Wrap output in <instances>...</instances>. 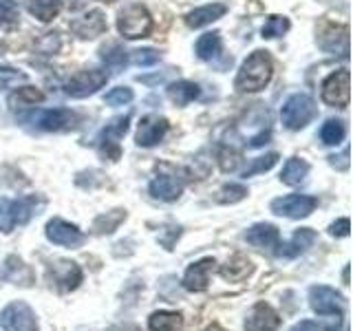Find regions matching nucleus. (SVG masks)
Here are the masks:
<instances>
[{
  "instance_id": "f257e3e1",
  "label": "nucleus",
  "mask_w": 353,
  "mask_h": 331,
  "mask_svg": "<svg viewBox=\"0 0 353 331\" xmlns=\"http://www.w3.org/2000/svg\"><path fill=\"white\" fill-rule=\"evenodd\" d=\"M272 75H274L272 55L268 51H254L250 58L243 62L234 86L241 93H256L270 84Z\"/></svg>"
},
{
  "instance_id": "f03ea898",
  "label": "nucleus",
  "mask_w": 353,
  "mask_h": 331,
  "mask_svg": "<svg viewBox=\"0 0 353 331\" xmlns=\"http://www.w3.org/2000/svg\"><path fill=\"white\" fill-rule=\"evenodd\" d=\"M44 197L29 194L20 199H0V232L9 234L16 225H25L44 208Z\"/></svg>"
},
{
  "instance_id": "7ed1b4c3",
  "label": "nucleus",
  "mask_w": 353,
  "mask_h": 331,
  "mask_svg": "<svg viewBox=\"0 0 353 331\" xmlns=\"http://www.w3.org/2000/svg\"><path fill=\"white\" fill-rule=\"evenodd\" d=\"M117 29L124 38L137 40V38H148L152 31V16L143 5H126L119 11L117 18Z\"/></svg>"
},
{
  "instance_id": "20e7f679",
  "label": "nucleus",
  "mask_w": 353,
  "mask_h": 331,
  "mask_svg": "<svg viewBox=\"0 0 353 331\" xmlns=\"http://www.w3.org/2000/svg\"><path fill=\"white\" fill-rule=\"evenodd\" d=\"M316 113H318V106H316L314 99L309 95L296 93L283 104L281 119L290 130H301L316 117Z\"/></svg>"
},
{
  "instance_id": "39448f33",
  "label": "nucleus",
  "mask_w": 353,
  "mask_h": 331,
  "mask_svg": "<svg viewBox=\"0 0 353 331\" xmlns=\"http://www.w3.org/2000/svg\"><path fill=\"white\" fill-rule=\"evenodd\" d=\"M106 82H108V73L106 71H102V69H84V71L73 73L69 80L64 82V93L69 97L82 99V97L97 93Z\"/></svg>"
},
{
  "instance_id": "423d86ee",
  "label": "nucleus",
  "mask_w": 353,
  "mask_h": 331,
  "mask_svg": "<svg viewBox=\"0 0 353 331\" xmlns=\"http://www.w3.org/2000/svg\"><path fill=\"white\" fill-rule=\"evenodd\" d=\"M128 121H130V115L115 117V119H110L108 124L102 128V132H99V137H97V148H99V154H102L104 159H108V161H117V159L121 157L119 139L126 135Z\"/></svg>"
},
{
  "instance_id": "0eeeda50",
  "label": "nucleus",
  "mask_w": 353,
  "mask_h": 331,
  "mask_svg": "<svg viewBox=\"0 0 353 331\" xmlns=\"http://www.w3.org/2000/svg\"><path fill=\"white\" fill-rule=\"evenodd\" d=\"M318 47L329 55L349 58V27L338 22H323L318 29Z\"/></svg>"
},
{
  "instance_id": "6e6552de",
  "label": "nucleus",
  "mask_w": 353,
  "mask_h": 331,
  "mask_svg": "<svg viewBox=\"0 0 353 331\" xmlns=\"http://www.w3.org/2000/svg\"><path fill=\"white\" fill-rule=\"evenodd\" d=\"M0 325L5 331H38V320L33 309L22 303H9L3 312H0Z\"/></svg>"
},
{
  "instance_id": "1a4fd4ad",
  "label": "nucleus",
  "mask_w": 353,
  "mask_h": 331,
  "mask_svg": "<svg viewBox=\"0 0 353 331\" xmlns=\"http://www.w3.org/2000/svg\"><path fill=\"white\" fill-rule=\"evenodd\" d=\"M323 102L329 106H338L345 108L349 106V97H351V75L347 69H340L336 73H331L327 80L323 82Z\"/></svg>"
},
{
  "instance_id": "9d476101",
  "label": "nucleus",
  "mask_w": 353,
  "mask_h": 331,
  "mask_svg": "<svg viewBox=\"0 0 353 331\" xmlns=\"http://www.w3.org/2000/svg\"><path fill=\"white\" fill-rule=\"evenodd\" d=\"M309 305L320 316H340L345 314V298L340 292L327 285H314L309 290Z\"/></svg>"
},
{
  "instance_id": "9b49d317",
  "label": "nucleus",
  "mask_w": 353,
  "mask_h": 331,
  "mask_svg": "<svg viewBox=\"0 0 353 331\" xmlns=\"http://www.w3.org/2000/svg\"><path fill=\"white\" fill-rule=\"evenodd\" d=\"M318 199L309 194H287L272 201V212L287 219H305L316 210Z\"/></svg>"
},
{
  "instance_id": "f8f14e48",
  "label": "nucleus",
  "mask_w": 353,
  "mask_h": 331,
  "mask_svg": "<svg viewBox=\"0 0 353 331\" xmlns=\"http://www.w3.org/2000/svg\"><path fill=\"white\" fill-rule=\"evenodd\" d=\"M33 124L47 132H62V130L75 128L80 124V117L69 108H47V110H40L38 115H33Z\"/></svg>"
},
{
  "instance_id": "ddd939ff",
  "label": "nucleus",
  "mask_w": 353,
  "mask_h": 331,
  "mask_svg": "<svg viewBox=\"0 0 353 331\" xmlns=\"http://www.w3.org/2000/svg\"><path fill=\"white\" fill-rule=\"evenodd\" d=\"M47 279H49L51 285L58 287L60 292H71L82 283V270H80V265H77V263L60 259V261H53L49 265Z\"/></svg>"
},
{
  "instance_id": "4468645a",
  "label": "nucleus",
  "mask_w": 353,
  "mask_h": 331,
  "mask_svg": "<svg viewBox=\"0 0 353 331\" xmlns=\"http://www.w3.org/2000/svg\"><path fill=\"white\" fill-rule=\"evenodd\" d=\"M47 239L55 245H64V248H80L84 243L82 230H77V225L69 223V221L62 219H51L47 223Z\"/></svg>"
},
{
  "instance_id": "2eb2a0df",
  "label": "nucleus",
  "mask_w": 353,
  "mask_h": 331,
  "mask_svg": "<svg viewBox=\"0 0 353 331\" xmlns=\"http://www.w3.org/2000/svg\"><path fill=\"white\" fill-rule=\"evenodd\" d=\"M168 132V119L159 117V115H146L141 117L139 128H137V146L150 148L157 146V143L163 139V135Z\"/></svg>"
},
{
  "instance_id": "dca6fc26",
  "label": "nucleus",
  "mask_w": 353,
  "mask_h": 331,
  "mask_svg": "<svg viewBox=\"0 0 353 331\" xmlns=\"http://www.w3.org/2000/svg\"><path fill=\"white\" fill-rule=\"evenodd\" d=\"M71 31L82 40H93L106 31V16L99 9L88 11V14H84L82 18L71 22Z\"/></svg>"
},
{
  "instance_id": "f3484780",
  "label": "nucleus",
  "mask_w": 353,
  "mask_h": 331,
  "mask_svg": "<svg viewBox=\"0 0 353 331\" xmlns=\"http://www.w3.org/2000/svg\"><path fill=\"white\" fill-rule=\"evenodd\" d=\"M316 239H318V234L312 228L296 230V234L292 237L290 243H279V245H276V257H279V259H296V257H301L303 252H307L309 248L314 245Z\"/></svg>"
},
{
  "instance_id": "a211bd4d",
  "label": "nucleus",
  "mask_w": 353,
  "mask_h": 331,
  "mask_svg": "<svg viewBox=\"0 0 353 331\" xmlns=\"http://www.w3.org/2000/svg\"><path fill=\"white\" fill-rule=\"evenodd\" d=\"M281 327V316L268 303H256L245 318V331H276Z\"/></svg>"
},
{
  "instance_id": "6ab92c4d",
  "label": "nucleus",
  "mask_w": 353,
  "mask_h": 331,
  "mask_svg": "<svg viewBox=\"0 0 353 331\" xmlns=\"http://www.w3.org/2000/svg\"><path fill=\"white\" fill-rule=\"evenodd\" d=\"M214 259H201L192 263L190 268L185 270L183 276V287L188 292H205L208 283H210V274L214 270Z\"/></svg>"
},
{
  "instance_id": "aec40b11",
  "label": "nucleus",
  "mask_w": 353,
  "mask_h": 331,
  "mask_svg": "<svg viewBox=\"0 0 353 331\" xmlns=\"http://www.w3.org/2000/svg\"><path fill=\"white\" fill-rule=\"evenodd\" d=\"M148 190L159 201H176L183 192V181L176 179L174 174H157L150 181Z\"/></svg>"
},
{
  "instance_id": "412c9836",
  "label": "nucleus",
  "mask_w": 353,
  "mask_h": 331,
  "mask_svg": "<svg viewBox=\"0 0 353 331\" xmlns=\"http://www.w3.org/2000/svg\"><path fill=\"white\" fill-rule=\"evenodd\" d=\"M245 241L254 248L274 250L281 243V232L272 223H256L245 232Z\"/></svg>"
},
{
  "instance_id": "4be33fe9",
  "label": "nucleus",
  "mask_w": 353,
  "mask_h": 331,
  "mask_svg": "<svg viewBox=\"0 0 353 331\" xmlns=\"http://www.w3.org/2000/svg\"><path fill=\"white\" fill-rule=\"evenodd\" d=\"M0 279L7 281V283H14V285L29 287L33 283V272H31V268L22 259L7 257L5 265H3V272H0Z\"/></svg>"
},
{
  "instance_id": "5701e85b",
  "label": "nucleus",
  "mask_w": 353,
  "mask_h": 331,
  "mask_svg": "<svg viewBox=\"0 0 353 331\" xmlns=\"http://www.w3.org/2000/svg\"><path fill=\"white\" fill-rule=\"evenodd\" d=\"M228 11V5L223 3H212V5H205V7H199L194 11L185 16V25L190 29H201V27H208L212 25L214 20L223 18Z\"/></svg>"
},
{
  "instance_id": "b1692460",
  "label": "nucleus",
  "mask_w": 353,
  "mask_h": 331,
  "mask_svg": "<svg viewBox=\"0 0 353 331\" xmlns=\"http://www.w3.org/2000/svg\"><path fill=\"white\" fill-rule=\"evenodd\" d=\"M254 265L250 259H245L243 254H236V257H232L223 268H221V274H223V279L230 281V283H239L243 279H248L252 274Z\"/></svg>"
},
{
  "instance_id": "393cba45",
  "label": "nucleus",
  "mask_w": 353,
  "mask_h": 331,
  "mask_svg": "<svg viewBox=\"0 0 353 331\" xmlns=\"http://www.w3.org/2000/svg\"><path fill=\"white\" fill-rule=\"evenodd\" d=\"M307 174H309V163L305 159L292 157V159H287V163L283 166L281 181L287 185H301V183H305Z\"/></svg>"
},
{
  "instance_id": "a878e982",
  "label": "nucleus",
  "mask_w": 353,
  "mask_h": 331,
  "mask_svg": "<svg viewBox=\"0 0 353 331\" xmlns=\"http://www.w3.org/2000/svg\"><path fill=\"white\" fill-rule=\"evenodd\" d=\"M9 106L11 108H25V106H36L44 102V93L36 86H20L9 95Z\"/></svg>"
},
{
  "instance_id": "bb28decb",
  "label": "nucleus",
  "mask_w": 353,
  "mask_h": 331,
  "mask_svg": "<svg viewBox=\"0 0 353 331\" xmlns=\"http://www.w3.org/2000/svg\"><path fill=\"white\" fill-rule=\"evenodd\" d=\"M199 86L194 82H188V80H181V82H174L168 86V97H170V102L176 104V106H185V104H190L194 102V99L199 97Z\"/></svg>"
},
{
  "instance_id": "cd10ccee",
  "label": "nucleus",
  "mask_w": 353,
  "mask_h": 331,
  "mask_svg": "<svg viewBox=\"0 0 353 331\" xmlns=\"http://www.w3.org/2000/svg\"><path fill=\"white\" fill-rule=\"evenodd\" d=\"M27 9L40 22H51L62 11V0H27Z\"/></svg>"
},
{
  "instance_id": "c85d7f7f",
  "label": "nucleus",
  "mask_w": 353,
  "mask_h": 331,
  "mask_svg": "<svg viewBox=\"0 0 353 331\" xmlns=\"http://www.w3.org/2000/svg\"><path fill=\"white\" fill-rule=\"evenodd\" d=\"M196 58L199 60H214L216 55L221 53V33L219 31H212V33H203L201 38L196 40Z\"/></svg>"
},
{
  "instance_id": "c756f323",
  "label": "nucleus",
  "mask_w": 353,
  "mask_h": 331,
  "mask_svg": "<svg viewBox=\"0 0 353 331\" xmlns=\"http://www.w3.org/2000/svg\"><path fill=\"white\" fill-rule=\"evenodd\" d=\"M152 331H181L183 318L176 312H154L148 320Z\"/></svg>"
},
{
  "instance_id": "7c9ffc66",
  "label": "nucleus",
  "mask_w": 353,
  "mask_h": 331,
  "mask_svg": "<svg viewBox=\"0 0 353 331\" xmlns=\"http://www.w3.org/2000/svg\"><path fill=\"white\" fill-rule=\"evenodd\" d=\"M121 221H126V210H113V212L99 214L93 221V232L95 234H110L119 228Z\"/></svg>"
},
{
  "instance_id": "2f4dec72",
  "label": "nucleus",
  "mask_w": 353,
  "mask_h": 331,
  "mask_svg": "<svg viewBox=\"0 0 353 331\" xmlns=\"http://www.w3.org/2000/svg\"><path fill=\"white\" fill-rule=\"evenodd\" d=\"M345 137H347V126H345V121H340V119H329L323 124V128H320V139H323V143H327V146H338Z\"/></svg>"
},
{
  "instance_id": "473e14b6",
  "label": "nucleus",
  "mask_w": 353,
  "mask_h": 331,
  "mask_svg": "<svg viewBox=\"0 0 353 331\" xmlns=\"http://www.w3.org/2000/svg\"><path fill=\"white\" fill-rule=\"evenodd\" d=\"M102 60H104V64L108 66V69L119 71V69H124V66H126L128 55H126L124 49L117 47V44H110V47L102 49Z\"/></svg>"
},
{
  "instance_id": "72a5a7b5",
  "label": "nucleus",
  "mask_w": 353,
  "mask_h": 331,
  "mask_svg": "<svg viewBox=\"0 0 353 331\" xmlns=\"http://www.w3.org/2000/svg\"><path fill=\"white\" fill-rule=\"evenodd\" d=\"M20 20V9L16 0H0V27H16Z\"/></svg>"
},
{
  "instance_id": "f704fd0d",
  "label": "nucleus",
  "mask_w": 353,
  "mask_h": 331,
  "mask_svg": "<svg viewBox=\"0 0 353 331\" xmlns=\"http://www.w3.org/2000/svg\"><path fill=\"white\" fill-rule=\"evenodd\" d=\"M248 197V188L241 183H228L219 190L216 201L219 203H239Z\"/></svg>"
},
{
  "instance_id": "c9c22d12",
  "label": "nucleus",
  "mask_w": 353,
  "mask_h": 331,
  "mask_svg": "<svg viewBox=\"0 0 353 331\" xmlns=\"http://www.w3.org/2000/svg\"><path fill=\"white\" fill-rule=\"evenodd\" d=\"M276 161H279V152H270V154H265V157H259V159H254L245 170H243V177H254V174H261V172H268L272 170Z\"/></svg>"
},
{
  "instance_id": "e433bc0d",
  "label": "nucleus",
  "mask_w": 353,
  "mask_h": 331,
  "mask_svg": "<svg viewBox=\"0 0 353 331\" xmlns=\"http://www.w3.org/2000/svg\"><path fill=\"white\" fill-rule=\"evenodd\" d=\"M290 31V20L285 16H270L263 25V38H279Z\"/></svg>"
},
{
  "instance_id": "4c0bfd02",
  "label": "nucleus",
  "mask_w": 353,
  "mask_h": 331,
  "mask_svg": "<svg viewBox=\"0 0 353 331\" xmlns=\"http://www.w3.org/2000/svg\"><path fill=\"white\" fill-rule=\"evenodd\" d=\"M132 91L128 86H117V88H110V91L104 95V102L108 106H124V104H130L132 102Z\"/></svg>"
},
{
  "instance_id": "58836bf2",
  "label": "nucleus",
  "mask_w": 353,
  "mask_h": 331,
  "mask_svg": "<svg viewBox=\"0 0 353 331\" xmlns=\"http://www.w3.org/2000/svg\"><path fill=\"white\" fill-rule=\"evenodd\" d=\"M219 161H221V170H223V172H234L239 168L241 152L234 150V148H223L219 154Z\"/></svg>"
},
{
  "instance_id": "ea45409f",
  "label": "nucleus",
  "mask_w": 353,
  "mask_h": 331,
  "mask_svg": "<svg viewBox=\"0 0 353 331\" xmlns=\"http://www.w3.org/2000/svg\"><path fill=\"white\" fill-rule=\"evenodd\" d=\"M27 75L20 73L16 69H9V66H0V91L9 86H16L18 82H25Z\"/></svg>"
},
{
  "instance_id": "a19ab883",
  "label": "nucleus",
  "mask_w": 353,
  "mask_h": 331,
  "mask_svg": "<svg viewBox=\"0 0 353 331\" xmlns=\"http://www.w3.org/2000/svg\"><path fill=\"white\" fill-rule=\"evenodd\" d=\"M132 62L137 66H152L159 62V53L154 49H137L132 51Z\"/></svg>"
},
{
  "instance_id": "79ce46f5",
  "label": "nucleus",
  "mask_w": 353,
  "mask_h": 331,
  "mask_svg": "<svg viewBox=\"0 0 353 331\" xmlns=\"http://www.w3.org/2000/svg\"><path fill=\"white\" fill-rule=\"evenodd\" d=\"M181 234V228H176V225H168V228H163L161 230V234H159V243L165 248V250H172L174 245V241L179 239Z\"/></svg>"
},
{
  "instance_id": "37998d69",
  "label": "nucleus",
  "mask_w": 353,
  "mask_h": 331,
  "mask_svg": "<svg viewBox=\"0 0 353 331\" xmlns=\"http://www.w3.org/2000/svg\"><path fill=\"white\" fill-rule=\"evenodd\" d=\"M40 49L51 55L60 49V33H44V38L40 40Z\"/></svg>"
},
{
  "instance_id": "c03bdc74",
  "label": "nucleus",
  "mask_w": 353,
  "mask_h": 331,
  "mask_svg": "<svg viewBox=\"0 0 353 331\" xmlns=\"http://www.w3.org/2000/svg\"><path fill=\"white\" fill-rule=\"evenodd\" d=\"M349 230H351L349 219H338L336 223L329 225V234L331 237H349Z\"/></svg>"
},
{
  "instance_id": "a18cd8bd",
  "label": "nucleus",
  "mask_w": 353,
  "mask_h": 331,
  "mask_svg": "<svg viewBox=\"0 0 353 331\" xmlns=\"http://www.w3.org/2000/svg\"><path fill=\"white\" fill-rule=\"evenodd\" d=\"M270 137H272V130H270V128H268V130H261L259 135H254V137L250 139L248 146H250V148H261L263 143H268V141H270Z\"/></svg>"
},
{
  "instance_id": "49530a36",
  "label": "nucleus",
  "mask_w": 353,
  "mask_h": 331,
  "mask_svg": "<svg viewBox=\"0 0 353 331\" xmlns=\"http://www.w3.org/2000/svg\"><path fill=\"white\" fill-rule=\"evenodd\" d=\"M329 159H331V163L336 166V168H340V170H347V168H349V148L342 150L340 157H336V154H334V157H329Z\"/></svg>"
},
{
  "instance_id": "de8ad7c7",
  "label": "nucleus",
  "mask_w": 353,
  "mask_h": 331,
  "mask_svg": "<svg viewBox=\"0 0 353 331\" xmlns=\"http://www.w3.org/2000/svg\"><path fill=\"white\" fill-rule=\"evenodd\" d=\"M290 331H320V327L316 323H312V320H301V323L294 325Z\"/></svg>"
},
{
  "instance_id": "09e8293b",
  "label": "nucleus",
  "mask_w": 353,
  "mask_h": 331,
  "mask_svg": "<svg viewBox=\"0 0 353 331\" xmlns=\"http://www.w3.org/2000/svg\"><path fill=\"white\" fill-rule=\"evenodd\" d=\"M88 3V0H66V5H69V9H82L84 5Z\"/></svg>"
},
{
  "instance_id": "8fccbe9b",
  "label": "nucleus",
  "mask_w": 353,
  "mask_h": 331,
  "mask_svg": "<svg viewBox=\"0 0 353 331\" xmlns=\"http://www.w3.org/2000/svg\"><path fill=\"white\" fill-rule=\"evenodd\" d=\"M210 331H221V329H219V327H212V329H210Z\"/></svg>"
},
{
  "instance_id": "3c124183",
  "label": "nucleus",
  "mask_w": 353,
  "mask_h": 331,
  "mask_svg": "<svg viewBox=\"0 0 353 331\" xmlns=\"http://www.w3.org/2000/svg\"><path fill=\"white\" fill-rule=\"evenodd\" d=\"M104 3H106V0H104Z\"/></svg>"
}]
</instances>
